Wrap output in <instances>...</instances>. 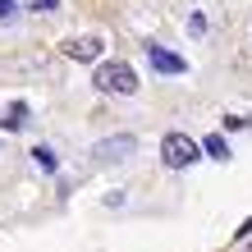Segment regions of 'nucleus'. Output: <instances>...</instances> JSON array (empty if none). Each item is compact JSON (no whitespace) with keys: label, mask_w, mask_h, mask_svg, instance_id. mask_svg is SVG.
<instances>
[{"label":"nucleus","mask_w":252,"mask_h":252,"mask_svg":"<svg viewBox=\"0 0 252 252\" xmlns=\"http://www.w3.org/2000/svg\"><path fill=\"white\" fill-rule=\"evenodd\" d=\"M101 51H106V41H101V37H69L64 41V55H69V60H78V64L101 60Z\"/></svg>","instance_id":"7ed1b4c3"},{"label":"nucleus","mask_w":252,"mask_h":252,"mask_svg":"<svg viewBox=\"0 0 252 252\" xmlns=\"http://www.w3.org/2000/svg\"><path fill=\"white\" fill-rule=\"evenodd\" d=\"M32 160H37L41 170H55V165H60V160H55V152H51V147H37V152H32Z\"/></svg>","instance_id":"6e6552de"},{"label":"nucleus","mask_w":252,"mask_h":252,"mask_svg":"<svg viewBox=\"0 0 252 252\" xmlns=\"http://www.w3.org/2000/svg\"><path fill=\"white\" fill-rule=\"evenodd\" d=\"M243 234H252V220H243V225H239V239H243Z\"/></svg>","instance_id":"f8f14e48"},{"label":"nucleus","mask_w":252,"mask_h":252,"mask_svg":"<svg viewBox=\"0 0 252 252\" xmlns=\"http://www.w3.org/2000/svg\"><path fill=\"white\" fill-rule=\"evenodd\" d=\"M92 83L101 87V92H115V96H133V92H138V73H133L124 60H106V64H96Z\"/></svg>","instance_id":"f257e3e1"},{"label":"nucleus","mask_w":252,"mask_h":252,"mask_svg":"<svg viewBox=\"0 0 252 252\" xmlns=\"http://www.w3.org/2000/svg\"><path fill=\"white\" fill-rule=\"evenodd\" d=\"M23 124H28V106H23V101H14V106L0 115V128H23Z\"/></svg>","instance_id":"423d86ee"},{"label":"nucleus","mask_w":252,"mask_h":252,"mask_svg":"<svg viewBox=\"0 0 252 252\" xmlns=\"http://www.w3.org/2000/svg\"><path fill=\"white\" fill-rule=\"evenodd\" d=\"M202 152H206V156H211V160H229V142H225V138H220V133H211V138H206V142H202Z\"/></svg>","instance_id":"0eeeda50"},{"label":"nucleus","mask_w":252,"mask_h":252,"mask_svg":"<svg viewBox=\"0 0 252 252\" xmlns=\"http://www.w3.org/2000/svg\"><path fill=\"white\" fill-rule=\"evenodd\" d=\"M133 147H138V138H133V133H115V138L96 142V156H101V160H120V156L133 152Z\"/></svg>","instance_id":"39448f33"},{"label":"nucleus","mask_w":252,"mask_h":252,"mask_svg":"<svg viewBox=\"0 0 252 252\" xmlns=\"http://www.w3.org/2000/svg\"><path fill=\"white\" fill-rule=\"evenodd\" d=\"M188 32H192V37L206 32V19H202V14H192V19H188Z\"/></svg>","instance_id":"1a4fd4ad"},{"label":"nucleus","mask_w":252,"mask_h":252,"mask_svg":"<svg viewBox=\"0 0 252 252\" xmlns=\"http://www.w3.org/2000/svg\"><path fill=\"white\" fill-rule=\"evenodd\" d=\"M147 60H152L156 73H188V60L174 55V51H165V46H147Z\"/></svg>","instance_id":"20e7f679"},{"label":"nucleus","mask_w":252,"mask_h":252,"mask_svg":"<svg viewBox=\"0 0 252 252\" xmlns=\"http://www.w3.org/2000/svg\"><path fill=\"white\" fill-rule=\"evenodd\" d=\"M197 156H202V147L192 142L188 133H165V138H160V160H165L170 170H188Z\"/></svg>","instance_id":"f03ea898"},{"label":"nucleus","mask_w":252,"mask_h":252,"mask_svg":"<svg viewBox=\"0 0 252 252\" xmlns=\"http://www.w3.org/2000/svg\"><path fill=\"white\" fill-rule=\"evenodd\" d=\"M60 0H28V9H37V14H46V9H55Z\"/></svg>","instance_id":"9d476101"},{"label":"nucleus","mask_w":252,"mask_h":252,"mask_svg":"<svg viewBox=\"0 0 252 252\" xmlns=\"http://www.w3.org/2000/svg\"><path fill=\"white\" fill-rule=\"evenodd\" d=\"M14 19V0H0V23H9Z\"/></svg>","instance_id":"9b49d317"}]
</instances>
